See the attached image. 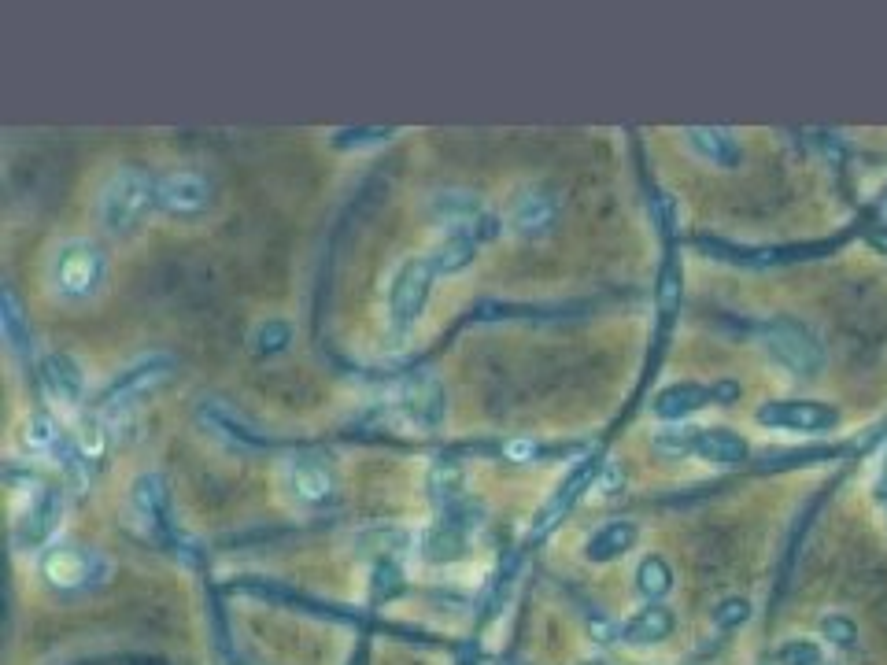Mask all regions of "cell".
I'll use <instances>...</instances> for the list:
<instances>
[{"label":"cell","mask_w":887,"mask_h":665,"mask_svg":"<svg viewBox=\"0 0 887 665\" xmlns=\"http://www.w3.org/2000/svg\"><path fill=\"white\" fill-rule=\"evenodd\" d=\"M108 285V252L93 237H67L45 259V292L63 307H86Z\"/></svg>","instance_id":"1"},{"label":"cell","mask_w":887,"mask_h":665,"mask_svg":"<svg viewBox=\"0 0 887 665\" xmlns=\"http://www.w3.org/2000/svg\"><path fill=\"white\" fill-rule=\"evenodd\" d=\"M159 211V178L137 167L111 170L97 189V222L108 237L130 241Z\"/></svg>","instance_id":"2"},{"label":"cell","mask_w":887,"mask_h":665,"mask_svg":"<svg viewBox=\"0 0 887 665\" xmlns=\"http://www.w3.org/2000/svg\"><path fill=\"white\" fill-rule=\"evenodd\" d=\"M440 278L437 263L426 255H407L392 266V278L385 285V307H389V333L392 337H407L429 307L433 296V281Z\"/></svg>","instance_id":"3"},{"label":"cell","mask_w":887,"mask_h":665,"mask_svg":"<svg viewBox=\"0 0 887 665\" xmlns=\"http://www.w3.org/2000/svg\"><path fill=\"white\" fill-rule=\"evenodd\" d=\"M37 577L60 595H82L89 588L104 584L108 566L97 551L78 544H52L45 555L37 558Z\"/></svg>","instance_id":"4"},{"label":"cell","mask_w":887,"mask_h":665,"mask_svg":"<svg viewBox=\"0 0 887 665\" xmlns=\"http://www.w3.org/2000/svg\"><path fill=\"white\" fill-rule=\"evenodd\" d=\"M63 521V492L56 484H37V492L26 499V507L15 514L12 544L23 555H45L60 532Z\"/></svg>","instance_id":"5"},{"label":"cell","mask_w":887,"mask_h":665,"mask_svg":"<svg viewBox=\"0 0 887 665\" xmlns=\"http://www.w3.org/2000/svg\"><path fill=\"white\" fill-rule=\"evenodd\" d=\"M215 207V182L200 170H171L159 178V211L174 222H200Z\"/></svg>","instance_id":"6"},{"label":"cell","mask_w":887,"mask_h":665,"mask_svg":"<svg viewBox=\"0 0 887 665\" xmlns=\"http://www.w3.org/2000/svg\"><path fill=\"white\" fill-rule=\"evenodd\" d=\"M281 488H285V496L300 510H322L337 496V477H333L326 459H318V455H296V459L285 462V470H281Z\"/></svg>","instance_id":"7"},{"label":"cell","mask_w":887,"mask_h":665,"mask_svg":"<svg viewBox=\"0 0 887 665\" xmlns=\"http://www.w3.org/2000/svg\"><path fill=\"white\" fill-rule=\"evenodd\" d=\"M429 215L437 222L444 233H466V237H474V241L485 244L488 237H496V215L488 211L474 193H459V189H451V193H440L429 200Z\"/></svg>","instance_id":"8"},{"label":"cell","mask_w":887,"mask_h":665,"mask_svg":"<svg viewBox=\"0 0 887 665\" xmlns=\"http://www.w3.org/2000/svg\"><path fill=\"white\" fill-rule=\"evenodd\" d=\"M37 377H41V392H45L52 411L63 414V418L82 411V403H86V374H82V366L74 363L71 355H60V351L45 355L41 366H37Z\"/></svg>","instance_id":"9"},{"label":"cell","mask_w":887,"mask_h":665,"mask_svg":"<svg viewBox=\"0 0 887 665\" xmlns=\"http://www.w3.org/2000/svg\"><path fill=\"white\" fill-rule=\"evenodd\" d=\"M396 414L403 418L407 429L437 433L440 425H444V414H448L444 388H440L429 374H418V377H411V381H403L400 392H396Z\"/></svg>","instance_id":"10"},{"label":"cell","mask_w":887,"mask_h":665,"mask_svg":"<svg viewBox=\"0 0 887 665\" xmlns=\"http://www.w3.org/2000/svg\"><path fill=\"white\" fill-rule=\"evenodd\" d=\"M754 418L758 425L788 429V433H825L839 425V411L821 399H773V403H762Z\"/></svg>","instance_id":"11"},{"label":"cell","mask_w":887,"mask_h":665,"mask_svg":"<svg viewBox=\"0 0 887 665\" xmlns=\"http://www.w3.org/2000/svg\"><path fill=\"white\" fill-rule=\"evenodd\" d=\"M555 215H559L555 196L547 193V189H540V185H525V189H518V193L511 196L507 215H503V226H507L514 237H522V241H540V237L551 233Z\"/></svg>","instance_id":"12"},{"label":"cell","mask_w":887,"mask_h":665,"mask_svg":"<svg viewBox=\"0 0 887 665\" xmlns=\"http://www.w3.org/2000/svg\"><path fill=\"white\" fill-rule=\"evenodd\" d=\"M740 399V385L732 381H721V385H695V381H681V385L662 388L651 403V411L662 418V422H681L688 414L703 411L710 403H732Z\"/></svg>","instance_id":"13"},{"label":"cell","mask_w":887,"mask_h":665,"mask_svg":"<svg viewBox=\"0 0 887 665\" xmlns=\"http://www.w3.org/2000/svg\"><path fill=\"white\" fill-rule=\"evenodd\" d=\"M470 540H474V525H470L466 507L444 510V518L422 532L418 551H422V558L433 562V566H451V562H459V558L466 555Z\"/></svg>","instance_id":"14"},{"label":"cell","mask_w":887,"mask_h":665,"mask_svg":"<svg viewBox=\"0 0 887 665\" xmlns=\"http://www.w3.org/2000/svg\"><path fill=\"white\" fill-rule=\"evenodd\" d=\"M766 351L773 359L795 370V374H814L817 366H821V351L810 337H806V329L791 326V322H777V326L766 333Z\"/></svg>","instance_id":"15"},{"label":"cell","mask_w":887,"mask_h":665,"mask_svg":"<svg viewBox=\"0 0 887 665\" xmlns=\"http://www.w3.org/2000/svg\"><path fill=\"white\" fill-rule=\"evenodd\" d=\"M167 370H171V363L167 359H148V363H137L134 370H126V374L115 381V385L100 396V407L97 414L100 418H108V414L115 411H126V403H134L145 388H156L163 377H167Z\"/></svg>","instance_id":"16"},{"label":"cell","mask_w":887,"mask_h":665,"mask_svg":"<svg viewBox=\"0 0 887 665\" xmlns=\"http://www.w3.org/2000/svg\"><path fill=\"white\" fill-rule=\"evenodd\" d=\"M677 621H673V610L658 603H647L644 610H636L629 621H621L610 629V640L618 643H632V647H647V643H662L673 636Z\"/></svg>","instance_id":"17"},{"label":"cell","mask_w":887,"mask_h":665,"mask_svg":"<svg viewBox=\"0 0 887 665\" xmlns=\"http://www.w3.org/2000/svg\"><path fill=\"white\" fill-rule=\"evenodd\" d=\"M130 518L145 532H156L167 525V488L159 473H141L130 488Z\"/></svg>","instance_id":"18"},{"label":"cell","mask_w":887,"mask_h":665,"mask_svg":"<svg viewBox=\"0 0 887 665\" xmlns=\"http://www.w3.org/2000/svg\"><path fill=\"white\" fill-rule=\"evenodd\" d=\"M640 540V529L632 525V521H607V525H599L588 540H584V558L588 562H596V566H607L614 558L629 555L632 547Z\"/></svg>","instance_id":"19"},{"label":"cell","mask_w":887,"mask_h":665,"mask_svg":"<svg viewBox=\"0 0 887 665\" xmlns=\"http://www.w3.org/2000/svg\"><path fill=\"white\" fill-rule=\"evenodd\" d=\"M684 141L692 148L695 156L706 159L710 167H740V145L729 130H717V126H695V130H684Z\"/></svg>","instance_id":"20"},{"label":"cell","mask_w":887,"mask_h":665,"mask_svg":"<svg viewBox=\"0 0 887 665\" xmlns=\"http://www.w3.org/2000/svg\"><path fill=\"white\" fill-rule=\"evenodd\" d=\"M692 455H699L710 466H740L747 459V440L732 429H695Z\"/></svg>","instance_id":"21"},{"label":"cell","mask_w":887,"mask_h":665,"mask_svg":"<svg viewBox=\"0 0 887 665\" xmlns=\"http://www.w3.org/2000/svg\"><path fill=\"white\" fill-rule=\"evenodd\" d=\"M74 462L82 466V470H93L97 462H104L108 455V418H100L97 411L86 414L78 429H74Z\"/></svg>","instance_id":"22"},{"label":"cell","mask_w":887,"mask_h":665,"mask_svg":"<svg viewBox=\"0 0 887 665\" xmlns=\"http://www.w3.org/2000/svg\"><path fill=\"white\" fill-rule=\"evenodd\" d=\"M596 473H599L596 459H581V462H577V466L570 470V477H566V484H562L559 492H555V499H551V503H547V510L540 514V529H551V521L562 518V514H566V510H570L573 503L581 499L584 488H592Z\"/></svg>","instance_id":"23"},{"label":"cell","mask_w":887,"mask_h":665,"mask_svg":"<svg viewBox=\"0 0 887 665\" xmlns=\"http://www.w3.org/2000/svg\"><path fill=\"white\" fill-rule=\"evenodd\" d=\"M477 248H481V241L466 237V233H444V241L429 252V259H433L440 274L448 278V274H459V270H466V266L474 263Z\"/></svg>","instance_id":"24"},{"label":"cell","mask_w":887,"mask_h":665,"mask_svg":"<svg viewBox=\"0 0 887 665\" xmlns=\"http://www.w3.org/2000/svg\"><path fill=\"white\" fill-rule=\"evenodd\" d=\"M462 488H466V473L455 462H437L429 470V496L440 510H459L462 507Z\"/></svg>","instance_id":"25"},{"label":"cell","mask_w":887,"mask_h":665,"mask_svg":"<svg viewBox=\"0 0 887 665\" xmlns=\"http://www.w3.org/2000/svg\"><path fill=\"white\" fill-rule=\"evenodd\" d=\"M669 588H673V569L662 555H647L640 566H636V592L644 595L647 603H658L666 599Z\"/></svg>","instance_id":"26"},{"label":"cell","mask_w":887,"mask_h":665,"mask_svg":"<svg viewBox=\"0 0 887 665\" xmlns=\"http://www.w3.org/2000/svg\"><path fill=\"white\" fill-rule=\"evenodd\" d=\"M0 329H4V340L15 355L30 351V326L23 322V311H19V300H15L12 289H4V296H0Z\"/></svg>","instance_id":"27"},{"label":"cell","mask_w":887,"mask_h":665,"mask_svg":"<svg viewBox=\"0 0 887 665\" xmlns=\"http://www.w3.org/2000/svg\"><path fill=\"white\" fill-rule=\"evenodd\" d=\"M19 444H23L26 455H49V451H56V444H60V425H56V418H52V414H34V418L23 425Z\"/></svg>","instance_id":"28"},{"label":"cell","mask_w":887,"mask_h":665,"mask_svg":"<svg viewBox=\"0 0 887 665\" xmlns=\"http://www.w3.org/2000/svg\"><path fill=\"white\" fill-rule=\"evenodd\" d=\"M777 665H825V654H821V643L806 640V636H791L777 647L773 654Z\"/></svg>","instance_id":"29"},{"label":"cell","mask_w":887,"mask_h":665,"mask_svg":"<svg viewBox=\"0 0 887 665\" xmlns=\"http://www.w3.org/2000/svg\"><path fill=\"white\" fill-rule=\"evenodd\" d=\"M695 448V429L688 425H666L655 433V451L658 455H669V459H681V455H692Z\"/></svg>","instance_id":"30"},{"label":"cell","mask_w":887,"mask_h":665,"mask_svg":"<svg viewBox=\"0 0 887 665\" xmlns=\"http://www.w3.org/2000/svg\"><path fill=\"white\" fill-rule=\"evenodd\" d=\"M821 636H825L836 651H854V647H858V625L843 614H828L825 621H821Z\"/></svg>","instance_id":"31"},{"label":"cell","mask_w":887,"mask_h":665,"mask_svg":"<svg viewBox=\"0 0 887 665\" xmlns=\"http://www.w3.org/2000/svg\"><path fill=\"white\" fill-rule=\"evenodd\" d=\"M289 337H292V329L285 326V322H274V318H270L267 326H259V333H256V351L274 355V351L289 348Z\"/></svg>","instance_id":"32"},{"label":"cell","mask_w":887,"mask_h":665,"mask_svg":"<svg viewBox=\"0 0 887 665\" xmlns=\"http://www.w3.org/2000/svg\"><path fill=\"white\" fill-rule=\"evenodd\" d=\"M751 617V603L747 599H725V603L714 610V625L717 629H736Z\"/></svg>","instance_id":"33"},{"label":"cell","mask_w":887,"mask_h":665,"mask_svg":"<svg viewBox=\"0 0 887 665\" xmlns=\"http://www.w3.org/2000/svg\"><path fill=\"white\" fill-rule=\"evenodd\" d=\"M673 296H677V274L666 270V274H662V311L673 307Z\"/></svg>","instance_id":"34"},{"label":"cell","mask_w":887,"mask_h":665,"mask_svg":"<svg viewBox=\"0 0 887 665\" xmlns=\"http://www.w3.org/2000/svg\"><path fill=\"white\" fill-rule=\"evenodd\" d=\"M363 662H366V654H359V658H352L348 665H363Z\"/></svg>","instance_id":"35"}]
</instances>
